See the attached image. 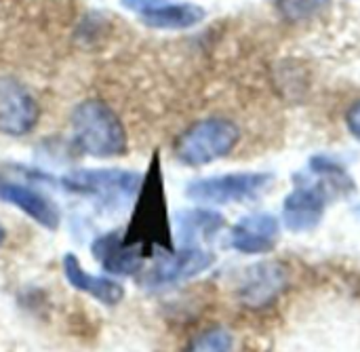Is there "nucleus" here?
<instances>
[{
  "mask_svg": "<svg viewBox=\"0 0 360 352\" xmlns=\"http://www.w3.org/2000/svg\"><path fill=\"white\" fill-rule=\"evenodd\" d=\"M124 239L152 256L158 251L173 249V232H171V218L167 207V192H165V175L160 165V154L154 152L148 169L143 173L139 192L133 201V215L131 224L124 230Z\"/></svg>",
  "mask_w": 360,
  "mask_h": 352,
  "instance_id": "f257e3e1",
  "label": "nucleus"
},
{
  "mask_svg": "<svg viewBox=\"0 0 360 352\" xmlns=\"http://www.w3.org/2000/svg\"><path fill=\"white\" fill-rule=\"evenodd\" d=\"M74 144L93 158H116L129 150V135L120 116L99 99H84L72 112Z\"/></svg>",
  "mask_w": 360,
  "mask_h": 352,
  "instance_id": "f03ea898",
  "label": "nucleus"
},
{
  "mask_svg": "<svg viewBox=\"0 0 360 352\" xmlns=\"http://www.w3.org/2000/svg\"><path fill=\"white\" fill-rule=\"evenodd\" d=\"M240 142V127L224 116H209L192 122L175 142V156L186 167H205L234 152Z\"/></svg>",
  "mask_w": 360,
  "mask_h": 352,
  "instance_id": "7ed1b4c3",
  "label": "nucleus"
},
{
  "mask_svg": "<svg viewBox=\"0 0 360 352\" xmlns=\"http://www.w3.org/2000/svg\"><path fill=\"white\" fill-rule=\"evenodd\" d=\"M276 175L270 171H238L194 180L186 186V196L198 205L249 203L270 190Z\"/></svg>",
  "mask_w": 360,
  "mask_h": 352,
  "instance_id": "20e7f679",
  "label": "nucleus"
},
{
  "mask_svg": "<svg viewBox=\"0 0 360 352\" xmlns=\"http://www.w3.org/2000/svg\"><path fill=\"white\" fill-rule=\"evenodd\" d=\"M143 173L129 169H74L61 177L68 192L91 196L108 207H124L135 201Z\"/></svg>",
  "mask_w": 360,
  "mask_h": 352,
  "instance_id": "39448f33",
  "label": "nucleus"
},
{
  "mask_svg": "<svg viewBox=\"0 0 360 352\" xmlns=\"http://www.w3.org/2000/svg\"><path fill=\"white\" fill-rule=\"evenodd\" d=\"M335 192L310 173L295 175V188L283 201V224L291 232L314 230L327 211L329 199Z\"/></svg>",
  "mask_w": 360,
  "mask_h": 352,
  "instance_id": "423d86ee",
  "label": "nucleus"
},
{
  "mask_svg": "<svg viewBox=\"0 0 360 352\" xmlns=\"http://www.w3.org/2000/svg\"><path fill=\"white\" fill-rule=\"evenodd\" d=\"M215 253L202 249V247H181L171 251H160L156 264L146 272L143 287L148 289H160L169 285H177L181 281H188L205 270H209L215 264Z\"/></svg>",
  "mask_w": 360,
  "mask_h": 352,
  "instance_id": "0eeeda50",
  "label": "nucleus"
},
{
  "mask_svg": "<svg viewBox=\"0 0 360 352\" xmlns=\"http://www.w3.org/2000/svg\"><path fill=\"white\" fill-rule=\"evenodd\" d=\"M38 116V103L27 87L11 76H0V133L11 137L27 135Z\"/></svg>",
  "mask_w": 360,
  "mask_h": 352,
  "instance_id": "6e6552de",
  "label": "nucleus"
},
{
  "mask_svg": "<svg viewBox=\"0 0 360 352\" xmlns=\"http://www.w3.org/2000/svg\"><path fill=\"white\" fill-rule=\"evenodd\" d=\"M281 239V220L272 213L257 211L240 218L230 228V247L243 256L272 253Z\"/></svg>",
  "mask_w": 360,
  "mask_h": 352,
  "instance_id": "1a4fd4ad",
  "label": "nucleus"
},
{
  "mask_svg": "<svg viewBox=\"0 0 360 352\" xmlns=\"http://www.w3.org/2000/svg\"><path fill=\"white\" fill-rule=\"evenodd\" d=\"M289 270L281 262H259L249 266L236 287L238 300L249 308L270 306L287 287Z\"/></svg>",
  "mask_w": 360,
  "mask_h": 352,
  "instance_id": "9d476101",
  "label": "nucleus"
},
{
  "mask_svg": "<svg viewBox=\"0 0 360 352\" xmlns=\"http://www.w3.org/2000/svg\"><path fill=\"white\" fill-rule=\"evenodd\" d=\"M93 258L99 262V266L118 277H131L143 268V260L148 258L146 251L124 239L120 232H108L93 241L91 245Z\"/></svg>",
  "mask_w": 360,
  "mask_h": 352,
  "instance_id": "9b49d317",
  "label": "nucleus"
},
{
  "mask_svg": "<svg viewBox=\"0 0 360 352\" xmlns=\"http://www.w3.org/2000/svg\"><path fill=\"white\" fill-rule=\"evenodd\" d=\"M0 201L17 207L21 213H25L30 220H34L38 226L46 230L59 228L61 213L57 205L49 196H44L42 192H38L36 188L27 184H19L0 175Z\"/></svg>",
  "mask_w": 360,
  "mask_h": 352,
  "instance_id": "f8f14e48",
  "label": "nucleus"
},
{
  "mask_svg": "<svg viewBox=\"0 0 360 352\" xmlns=\"http://www.w3.org/2000/svg\"><path fill=\"white\" fill-rule=\"evenodd\" d=\"M63 275L76 291L91 296L93 300L101 302L103 306H118L124 300V287L120 283H116L108 277L89 275L74 253L63 256Z\"/></svg>",
  "mask_w": 360,
  "mask_h": 352,
  "instance_id": "ddd939ff",
  "label": "nucleus"
},
{
  "mask_svg": "<svg viewBox=\"0 0 360 352\" xmlns=\"http://www.w3.org/2000/svg\"><path fill=\"white\" fill-rule=\"evenodd\" d=\"M175 228L184 247H198V241H211L226 228V218L207 207H190L177 211Z\"/></svg>",
  "mask_w": 360,
  "mask_h": 352,
  "instance_id": "4468645a",
  "label": "nucleus"
},
{
  "mask_svg": "<svg viewBox=\"0 0 360 352\" xmlns=\"http://www.w3.org/2000/svg\"><path fill=\"white\" fill-rule=\"evenodd\" d=\"M205 8L192 2H175L162 0L152 11L139 15L141 21L156 30H188L198 25L205 19Z\"/></svg>",
  "mask_w": 360,
  "mask_h": 352,
  "instance_id": "2eb2a0df",
  "label": "nucleus"
},
{
  "mask_svg": "<svg viewBox=\"0 0 360 352\" xmlns=\"http://www.w3.org/2000/svg\"><path fill=\"white\" fill-rule=\"evenodd\" d=\"M310 175H314L316 180H321L325 186H329L335 194H348V192H354L356 184L352 180V175L348 173L346 167H342L335 158L331 156H312L310 163Z\"/></svg>",
  "mask_w": 360,
  "mask_h": 352,
  "instance_id": "dca6fc26",
  "label": "nucleus"
},
{
  "mask_svg": "<svg viewBox=\"0 0 360 352\" xmlns=\"http://www.w3.org/2000/svg\"><path fill=\"white\" fill-rule=\"evenodd\" d=\"M329 0H276V11L287 21H308L327 8Z\"/></svg>",
  "mask_w": 360,
  "mask_h": 352,
  "instance_id": "f3484780",
  "label": "nucleus"
},
{
  "mask_svg": "<svg viewBox=\"0 0 360 352\" xmlns=\"http://www.w3.org/2000/svg\"><path fill=\"white\" fill-rule=\"evenodd\" d=\"M232 346L234 340L230 332H226L224 327H213L196 336L188 352H232Z\"/></svg>",
  "mask_w": 360,
  "mask_h": 352,
  "instance_id": "a211bd4d",
  "label": "nucleus"
},
{
  "mask_svg": "<svg viewBox=\"0 0 360 352\" xmlns=\"http://www.w3.org/2000/svg\"><path fill=\"white\" fill-rule=\"evenodd\" d=\"M344 122H346L348 133H350L354 139H359L360 142V99H356V101L346 110Z\"/></svg>",
  "mask_w": 360,
  "mask_h": 352,
  "instance_id": "6ab92c4d",
  "label": "nucleus"
},
{
  "mask_svg": "<svg viewBox=\"0 0 360 352\" xmlns=\"http://www.w3.org/2000/svg\"><path fill=\"white\" fill-rule=\"evenodd\" d=\"M4 239H6V230H4V226H2V222H0V247H2V243H4Z\"/></svg>",
  "mask_w": 360,
  "mask_h": 352,
  "instance_id": "aec40b11",
  "label": "nucleus"
}]
</instances>
